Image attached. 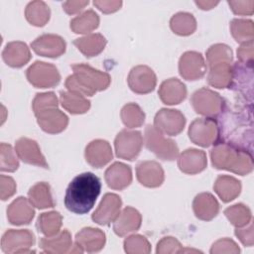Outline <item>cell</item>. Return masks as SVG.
Wrapping results in <instances>:
<instances>
[{"instance_id": "6da1fadb", "label": "cell", "mask_w": 254, "mask_h": 254, "mask_svg": "<svg viewBox=\"0 0 254 254\" xmlns=\"http://www.w3.org/2000/svg\"><path fill=\"white\" fill-rule=\"evenodd\" d=\"M101 190V183L93 173L77 175L69 183L64 195L65 207L76 214L87 213L94 205Z\"/></svg>"}, {"instance_id": "7a4b0ae2", "label": "cell", "mask_w": 254, "mask_h": 254, "mask_svg": "<svg viewBox=\"0 0 254 254\" xmlns=\"http://www.w3.org/2000/svg\"><path fill=\"white\" fill-rule=\"evenodd\" d=\"M214 168L245 176L252 172V156L248 151L228 142H218L210 151Z\"/></svg>"}, {"instance_id": "3957f363", "label": "cell", "mask_w": 254, "mask_h": 254, "mask_svg": "<svg viewBox=\"0 0 254 254\" xmlns=\"http://www.w3.org/2000/svg\"><path fill=\"white\" fill-rule=\"evenodd\" d=\"M71 68L73 73L66 77L65 87L85 97L105 90L111 82V77L107 72L95 69L86 64H75L71 65Z\"/></svg>"}, {"instance_id": "277c9868", "label": "cell", "mask_w": 254, "mask_h": 254, "mask_svg": "<svg viewBox=\"0 0 254 254\" xmlns=\"http://www.w3.org/2000/svg\"><path fill=\"white\" fill-rule=\"evenodd\" d=\"M144 141L146 148L161 160L173 161L179 156V147L176 142L165 137V135L154 126H146Z\"/></svg>"}, {"instance_id": "5b68a950", "label": "cell", "mask_w": 254, "mask_h": 254, "mask_svg": "<svg viewBox=\"0 0 254 254\" xmlns=\"http://www.w3.org/2000/svg\"><path fill=\"white\" fill-rule=\"evenodd\" d=\"M190 104L196 113L211 118L223 111L224 99L217 92L202 87L192 93Z\"/></svg>"}, {"instance_id": "8992f818", "label": "cell", "mask_w": 254, "mask_h": 254, "mask_svg": "<svg viewBox=\"0 0 254 254\" xmlns=\"http://www.w3.org/2000/svg\"><path fill=\"white\" fill-rule=\"evenodd\" d=\"M28 81L37 88H49L58 85L61 74L56 65L37 61L26 70Z\"/></svg>"}, {"instance_id": "52a82bcc", "label": "cell", "mask_w": 254, "mask_h": 254, "mask_svg": "<svg viewBox=\"0 0 254 254\" xmlns=\"http://www.w3.org/2000/svg\"><path fill=\"white\" fill-rule=\"evenodd\" d=\"M218 135V125L213 118H196L189 127L190 141L200 147H209L216 143Z\"/></svg>"}, {"instance_id": "ba28073f", "label": "cell", "mask_w": 254, "mask_h": 254, "mask_svg": "<svg viewBox=\"0 0 254 254\" xmlns=\"http://www.w3.org/2000/svg\"><path fill=\"white\" fill-rule=\"evenodd\" d=\"M142 146L143 137L140 131L124 129L117 134L114 140L116 156L128 161H133L138 157Z\"/></svg>"}, {"instance_id": "9c48e42d", "label": "cell", "mask_w": 254, "mask_h": 254, "mask_svg": "<svg viewBox=\"0 0 254 254\" xmlns=\"http://www.w3.org/2000/svg\"><path fill=\"white\" fill-rule=\"evenodd\" d=\"M34 243L35 235L29 229H9L2 236L1 249L4 253H31Z\"/></svg>"}, {"instance_id": "30bf717a", "label": "cell", "mask_w": 254, "mask_h": 254, "mask_svg": "<svg viewBox=\"0 0 254 254\" xmlns=\"http://www.w3.org/2000/svg\"><path fill=\"white\" fill-rule=\"evenodd\" d=\"M186 125L185 115L177 109H160L154 118V127L164 135L176 136Z\"/></svg>"}, {"instance_id": "8fae6325", "label": "cell", "mask_w": 254, "mask_h": 254, "mask_svg": "<svg viewBox=\"0 0 254 254\" xmlns=\"http://www.w3.org/2000/svg\"><path fill=\"white\" fill-rule=\"evenodd\" d=\"M127 82L133 92L146 94L153 91L156 87L157 76L151 67L136 65L130 70Z\"/></svg>"}, {"instance_id": "7c38bea8", "label": "cell", "mask_w": 254, "mask_h": 254, "mask_svg": "<svg viewBox=\"0 0 254 254\" xmlns=\"http://www.w3.org/2000/svg\"><path fill=\"white\" fill-rule=\"evenodd\" d=\"M179 71L187 80H197L206 72V64L200 53L189 51L182 55L179 61Z\"/></svg>"}, {"instance_id": "4fadbf2b", "label": "cell", "mask_w": 254, "mask_h": 254, "mask_svg": "<svg viewBox=\"0 0 254 254\" xmlns=\"http://www.w3.org/2000/svg\"><path fill=\"white\" fill-rule=\"evenodd\" d=\"M122 206L121 197L116 193H105L91 218L100 225H108L117 218Z\"/></svg>"}, {"instance_id": "5bb4252c", "label": "cell", "mask_w": 254, "mask_h": 254, "mask_svg": "<svg viewBox=\"0 0 254 254\" xmlns=\"http://www.w3.org/2000/svg\"><path fill=\"white\" fill-rule=\"evenodd\" d=\"M32 50L39 56L59 58L65 52V41L59 35L44 34L31 44Z\"/></svg>"}, {"instance_id": "9a60e30c", "label": "cell", "mask_w": 254, "mask_h": 254, "mask_svg": "<svg viewBox=\"0 0 254 254\" xmlns=\"http://www.w3.org/2000/svg\"><path fill=\"white\" fill-rule=\"evenodd\" d=\"M15 151L18 158L24 163L45 169L49 168V165L35 140L27 137L19 138L15 143Z\"/></svg>"}, {"instance_id": "2e32d148", "label": "cell", "mask_w": 254, "mask_h": 254, "mask_svg": "<svg viewBox=\"0 0 254 254\" xmlns=\"http://www.w3.org/2000/svg\"><path fill=\"white\" fill-rule=\"evenodd\" d=\"M35 115L41 129L49 134L61 133L68 124V117L58 107L43 110Z\"/></svg>"}, {"instance_id": "e0dca14e", "label": "cell", "mask_w": 254, "mask_h": 254, "mask_svg": "<svg viewBox=\"0 0 254 254\" xmlns=\"http://www.w3.org/2000/svg\"><path fill=\"white\" fill-rule=\"evenodd\" d=\"M136 176L139 183L147 188H158L165 180L164 170L156 161L140 162L136 167Z\"/></svg>"}, {"instance_id": "ac0fdd59", "label": "cell", "mask_w": 254, "mask_h": 254, "mask_svg": "<svg viewBox=\"0 0 254 254\" xmlns=\"http://www.w3.org/2000/svg\"><path fill=\"white\" fill-rule=\"evenodd\" d=\"M207 165L206 154L202 150L190 148L185 150L178 158L180 170L188 175H195L202 172Z\"/></svg>"}, {"instance_id": "d6986e66", "label": "cell", "mask_w": 254, "mask_h": 254, "mask_svg": "<svg viewBox=\"0 0 254 254\" xmlns=\"http://www.w3.org/2000/svg\"><path fill=\"white\" fill-rule=\"evenodd\" d=\"M86 162L93 168H101L108 164L113 157L110 144L101 139L91 141L84 152Z\"/></svg>"}, {"instance_id": "ffe728a7", "label": "cell", "mask_w": 254, "mask_h": 254, "mask_svg": "<svg viewBox=\"0 0 254 254\" xmlns=\"http://www.w3.org/2000/svg\"><path fill=\"white\" fill-rule=\"evenodd\" d=\"M33 204L24 196L14 199L7 207V218L13 225L29 224L35 216Z\"/></svg>"}, {"instance_id": "44dd1931", "label": "cell", "mask_w": 254, "mask_h": 254, "mask_svg": "<svg viewBox=\"0 0 254 254\" xmlns=\"http://www.w3.org/2000/svg\"><path fill=\"white\" fill-rule=\"evenodd\" d=\"M105 233L93 227H84L75 235V245H77L82 252H98L105 244Z\"/></svg>"}, {"instance_id": "7402d4cb", "label": "cell", "mask_w": 254, "mask_h": 254, "mask_svg": "<svg viewBox=\"0 0 254 254\" xmlns=\"http://www.w3.org/2000/svg\"><path fill=\"white\" fill-rule=\"evenodd\" d=\"M107 186L116 190L126 189L132 182V171L129 166L121 162H115L109 166L104 174Z\"/></svg>"}, {"instance_id": "603a6c76", "label": "cell", "mask_w": 254, "mask_h": 254, "mask_svg": "<svg viewBox=\"0 0 254 254\" xmlns=\"http://www.w3.org/2000/svg\"><path fill=\"white\" fill-rule=\"evenodd\" d=\"M142 222L140 212L134 207H125L114 220L113 230L118 236H125L131 232L137 231Z\"/></svg>"}, {"instance_id": "cb8c5ba5", "label": "cell", "mask_w": 254, "mask_h": 254, "mask_svg": "<svg viewBox=\"0 0 254 254\" xmlns=\"http://www.w3.org/2000/svg\"><path fill=\"white\" fill-rule=\"evenodd\" d=\"M158 93L163 103L167 105H175L186 99L187 87L183 81L176 77H172L161 83Z\"/></svg>"}, {"instance_id": "d4e9b609", "label": "cell", "mask_w": 254, "mask_h": 254, "mask_svg": "<svg viewBox=\"0 0 254 254\" xmlns=\"http://www.w3.org/2000/svg\"><path fill=\"white\" fill-rule=\"evenodd\" d=\"M39 246L46 253L63 254L70 252L72 248L71 234L67 229H64L56 235L42 237Z\"/></svg>"}, {"instance_id": "484cf974", "label": "cell", "mask_w": 254, "mask_h": 254, "mask_svg": "<svg viewBox=\"0 0 254 254\" xmlns=\"http://www.w3.org/2000/svg\"><path fill=\"white\" fill-rule=\"evenodd\" d=\"M2 58L9 66L21 67L31 60V52L24 42H10L5 46Z\"/></svg>"}, {"instance_id": "4316f807", "label": "cell", "mask_w": 254, "mask_h": 254, "mask_svg": "<svg viewBox=\"0 0 254 254\" xmlns=\"http://www.w3.org/2000/svg\"><path fill=\"white\" fill-rule=\"evenodd\" d=\"M192 208L198 219L209 221L217 215L219 211V203L211 193L201 192L194 197Z\"/></svg>"}, {"instance_id": "83f0119b", "label": "cell", "mask_w": 254, "mask_h": 254, "mask_svg": "<svg viewBox=\"0 0 254 254\" xmlns=\"http://www.w3.org/2000/svg\"><path fill=\"white\" fill-rule=\"evenodd\" d=\"M106 39L101 34H88L73 41V45L86 58H92L99 55L106 46Z\"/></svg>"}, {"instance_id": "f1b7e54d", "label": "cell", "mask_w": 254, "mask_h": 254, "mask_svg": "<svg viewBox=\"0 0 254 254\" xmlns=\"http://www.w3.org/2000/svg\"><path fill=\"white\" fill-rule=\"evenodd\" d=\"M213 190L222 201L229 202L239 195L241 191V183L234 177L221 175L215 180Z\"/></svg>"}, {"instance_id": "f546056e", "label": "cell", "mask_w": 254, "mask_h": 254, "mask_svg": "<svg viewBox=\"0 0 254 254\" xmlns=\"http://www.w3.org/2000/svg\"><path fill=\"white\" fill-rule=\"evenodd\" d=\"M232 63H222L209 67L207 83L215 88L230 87L233 77Z\"/></svg>"}, {"instance_id": "4dcf8cb0", "label": "cell", "mask_w": 254, "mask_h": 254, "mask_svg": "<svg viewBox=\"0 0 254 254\" xmlns=\"http://www.w3.org/2000/svg\"><path fill=\"white\" fill-rule=\"evenodd\" d=\"M28 197L30 202L39 209L55 206L51 187L48 183L41 182L34 185L28 191Z\"/></svg>"}, {"instance_id": "1f68e13d", "label": "cell", "mask_w": 254, "mask_h": 254, "mask_svg": "<svg viewBox=\"0 0 254 254\" xmlns=\"http://www.w3.org/2000/svg\"><path fill=\"white\" fill-rule=\"evenodd\" d=\"M62 106L71 114H83L90 108V101L83 95L72 91H61Z\"/></svg>"}, {"instance_id": "d6a6232c", "label": "cell", "mask_w": 254, "mask_h": 254, "mask_svg": "<svg viewBox=\"0 0 254 254\" xmlns=\"http://www.w3.org/2000/svg\"><path fill=\"white\" fill-rule=\"evenodd\" d=\"M25 16L27 21L36 27L45 26L51 16V11L49 6L40 0L30 2L25 9Z\"/></svg>"}, {"instance_id": "836d02e7", "label": "cell", "mask_w": 254, "mask_h": 254, "mask_svg": "<svg viewBox=\"0 0 254 254\" xmlns=\"http://www.w3.org/2000/svg\"><path fill=\"white\" fill-rule=\"evenodd\" d=\"M99 26V17L91 9L82 12L70 21V29L75 34L92 32Z\"/></svg>"}, {"instance_id": "e575fe53", "label": "cell", "mask_w": 254, "mask_h": 254, "mask_svg": "<svg viewBox=\"0 0 254 254\" xmlns=\"http://www.w3.org/2000/svg\"><path fill=\"white\" fill-rule=\"evenodd\" d=\"M63 216L58 211H49L40 214L37 220L38 230L46 236H53L60 232Z\"/></svg>"}, {"instance_id": "d590c367", "label": "cell", "mask_w": 254, "mask_h": 254, "mask_svg": "<svg viewBox=\"0 0 254 254\" xmlns=\"http://www.w3.org/2000/svg\"><path fill=\"white\" fill-rule=\"evenodd\" d=\"M170 26L175 34L180 36H189L195 31L196 21L191 14L179 12L172 17Z\"/></svg>"}, {"instance_id": "8d00e7d4", "label": "cell", "mask_w": 254, "mask_h": 254, "mask_svg": "<svg viewBox=\"0 0 254 254\" xmlns=\"http://www.w3.org/2000/svg\"><path fill=\"white\" fill-rule=\"evenodd\" d=\"M230 32L232 37L238 43H246L253 41L254 24L253 21L247 19H233L230 22Z\"/></svg>"}, {"instance_id": "74e56055", "label": "cell", "mask_w": 254, "mask_h": 254, "mask_svg": "<svg viewBox=\"0 0 254 254\" xmlns=\"http://www.w3.org/2000/svg\"><path fill=\"white\" fill-rule=\"evenodd\" d=\"M121 119L127 128H136L143 125L145 121V113L141 107L134 102L127 103L121 109Z\"/></svg>"}, {"instance_id": "f35d334b", "label": "cell", "mask_w": 254, "mask_h": 254, "mask_svg": "<svg viewBox=\"0 0 254 254\" xmlns=\"http://www.w3.org/2000/svg\"><path fill=\"white\" fill-rule=\"evenodd\" d=\"M224 214L235 227H243L252 219L250 209L243 203H236L227 207L224 210Z\"/></svg>"}, {"instance_id": "ab89813d", "label": "cell", "mask_w": 254, "mask_h": 254, "mask_svg": "<svg viewBox=\"0 0 254 254\" xmlns=\"http://www.w3.org/2000/svg\"><path fill=\"white\" fill-rule=\"evenodd\" d=\"M232 50L224 44H215L206 51V61L210 66L222 63H232Z\"/></svg>"}, {"instance_id": "60d3db41", "label": "cell", "mask_w": 254, "mask_h": 254, "mask_svg": "<svg viewBox=\"0 0 254 254\" xmlns=\"http://www.w3.org/2000/svg\"><path fill=\"white\" fill-rule=\"evenodd\" d=\"M124 250L129 254H148L151 252V244L146 237L134 234L124 240Z\"/></svg>"}, {"instance_id": "b9f144b4", "label": "cell", "mask_w": 254, "mask_h": 254, "mask_svg": "<svg viewBox=\"0 0 254 254\" xmlns=\"http://www.w3.org/2000/svg\"><path fill=\"white\" fill-rule=\"evenodd\" d=\"M0 153V170L2 172H15L19 167V161L16 156V151H14L11 145L1 143Z\"/></svg>"}, {"instance_id": "7bdbcfd3", "label": "cell", "mask_w": 254, "mask_h": 254, "mask_svg": "<svg viewBox=\"0 0 254 254\" xmlns=\"http://www.w3.org/2000/svg\"><path fill=\"white\" fill-rule=\"evenodd\" d=\"M58 98L54 92L37 93L32 102V107L35 114L49 108L58 107Z\"/></svg>"}, {"instance_id": "ee69618b", "label": "cell", "mask_w": 254, "mask_h": 254, "mask_svg": "<svg viewBox=\"0 0 254 254\" xmlns=\"http://www.w3.org/2000/svg\"><path fill=\"white\" fill-rule=\"evenodd\" d=\"M183 248L182 244L172 236H167L162 238L158 244L156 252L160 254H168V253H180L181 249Z\"/></svg>"}, {"instance_id": "f6af8a7d", "label": "cell", "mask_w": 254, "mask_h": 254, "mask_svg": "<svg viewBox=\"0 0 254 254\" xmlns=\"http://www.w3.org/2000/svg\"><path fill=\"white\" fill-rule=\"evenodd\" d=\"M240 249L238 247V245L229 238H222L217 240L216 242H214L211 246L210 249V253L214 254V253H239Z\"/></svg>"}, {"instance_id": "bcb514c9", "label": "cell", "mask_w": 254, "mask_h": 254, "mask_svg": "<svg viewBox=\"0 0 254 254\" xmlns=\"http://www.w3.org/2000/svg\"><path fill=\"white\" fill-rule=\"evenodd\" d=\"M16 183L8 176H0V197L2 200H6L16 192Z\"/></svg>"}, {"instance_id": "7dc6e473", "label": "cell", "mask_w": 254, "mask_h": 254, "mask_svg": "<svg viewBox=\"0 0 254 254\" xmlns=\"http://www.w3.org/2000/svg\"><path fill=\"white\" fill-rule=\"evenodd\" d=\"M237 58L239 63L252 65L253 64V41L241 44L237 49Z\"/></svg>"}, {"instance_id": "c3c4849f", "label": "cell", "mask_w": 254, "mask_h": 254, "mask_svg": "<svg viewBox=\"0 0 254 254\" xmlns=\"http://www.w3.org/2000/svg\"><path fill=\"white\" fill-rule=\"evenodd\" d=\"M228 5L234 14L237 15H252L254 1H228Z\"/></svg>"}, {"instance_id": "681fc988", "label": "cell", "mask_w": 254, "mask_h": 254, "mask_svg": "<svg viewBox=\"0 0 254 254\" xmlns=\"http://www.w3.org/2000/svg\"><path fill=\"white\" fill-rule=\"evenodd\" d=\"M235 235L245 246H252L254 243L253 239V223L252 220L245 225V228L236 227Z\"/></svg>"}, {"instance_id": "f907efd6", "label": "cell", "mask_w": 254, "mask_h": 254, "mask_svg": "<svg viewBox=\"0 0 254 254\" xmlns=\"http://www.w3.org/2000/svg\"><path fill=\"white\" fill-rule=\"evenodd\" d=\"M93 5L99 9L101 12L105 14L113 13L119 10L122 6V1H111V0H95L93 1Z\"/></svg>"}, {"instance_id": "816d5d0a", "label": "cell", "mask_w": 254, "mask_h": 254, "mask_svg": "<svg viewBox=\"0 0 254 254\" xmlns=\"http://www.w3.org/2000/svg\"><path fill=\"white\" fill-rule=\"evenodd\" d=\"M88 4H89V1H81V0L66 1L63 4V9L64 10L65 13L69 15H73L83 10V8Z\"/></svg>"}, {"instance_id": "f5cc1de1", "label": "cell", "mask_w": 254, "mask_h": 254, "mask_svg": "<svg viewBox=\"0 0 254 254\" xmlns=\"http://www.w3.org/2000/svg\"><path fill=\"white\" fill-rule=\"evenodd\" d=\"M195 4L202 10H209L216 6L218 1H195Z\"/></svg>"}]
</instances>
